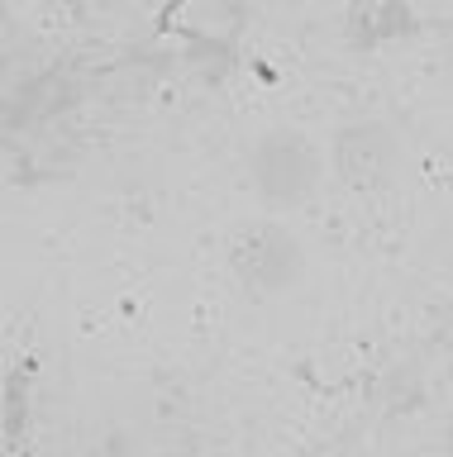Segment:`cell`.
Returning <instances> with one entry per match:
<instances>
[{
    "label": "cell",
    "mask_w": 453,
    "mask_h": 457,
    "mask_svg": "<svg viewBox=\"0 0 453 457\" xmlns=\"http://www.w3.org/2000/svg\"><path fill=\"white\" fill-rule=\"evenodd\" d=\"M315 148L296 134H267L253 153V181L267 200H306L315 191Z\"/></svg>",
    "instance_id": "obj_2"
},
{
    "label": "cell",
    "mask_w": 453,
    "mask_h": 457,
    "mask_svg": "<svg viewBox=\"0 0 453 457\" xmlns=\"http://www.w3.org/2000/svg\"><path fill=\"white\" fill-rule=\"evenodd\" d=\"M224 257H230V271L253 295L287 291V286L306 271L296 238L277 224H239L230 234V243H224Z\"/></svg>",
    "instance_id": "obj_1"
},
{
    "label": "cell",
    "mask_w": 453,
    "mask_h": 457,
    "mask_svg": "<svg viewBox=\"0 0 453 457\" xmlns=\"http://www.w3.org/2000/svg\"><path fill=\"white\" fill-rule=\"evenodd\" d=\"M334 162L344 171V181H353L358 191H373V186L387 181V171L396 162V134L382 120L344 124L334 134Z\"/></svg>",
    "instance_id": "obj_3"
},
{
    "label": "cell",
    "mask_w": 453,
    "mask_h": 457,
    "mask_svg": "<svg viewBox=\"0 0 453 457\" xmlns=\"http://www.w3.org/2000/svg\"><path fill=\"white\" fill-rule=\"evenodd\" d=\"M391 24H401V14L387 10V5H353L348 10V29H353V38H358V43H377Z\"/></svg>",
    "instance_id": "obj_5"
},
{
    "label": "cell",
    "mask_w": 453,
    "mask_h": 457,
    "mask_svg": "<svg viewBox=\"0 0 453 457\" xmlns=\"http://www.w3.org/2000/svg\"><path fill=\"white\" fill-rule=\"evenodd\" d=\"M382 410L387 414H406V410H415L424 391H420V367L415 362H401V367H391L387 377H382Z\"/></svg>",
    "instance_id": "obj_4"
}]
</instances>
